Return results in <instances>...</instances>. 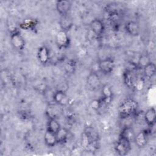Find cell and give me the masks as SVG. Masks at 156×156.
Masks as SVG:
<instances>
[{"label":"cell","instance_id":"cell-1","mask_svg":"<svg viewBox=\"0 0 156 156\" xmlns=\"http://www.w3.org/2000/svg\"><path fill=\"white\" fill-rule=\"evenodd\" d=\"M138 109V104L133 98H128L123 101L118 108L119 116L122 119H126L134 116Z\"/></svg>","mask_w":156,"mask_h":156},{"label":"cell","instance_id":"cell-2","mask_svg":"<svg viewBox=\"0 0 156 156\" xmlns=\"http://www.w3.org/2000/svg\"><path fill=\"white\" fill-rule=\"evenodd\" d=\"M131 143L132 141L128 138L119 135L118 140L115 146V152L119 155H126L131 150Z\"/></svg>","mask_w":156,"mask_h":156},{"label":"cell","instance_id":"cell-3","mask_svg":"<svg viewBox=\"0 0 156 156\" xmlns=\"http://www.w3.org/2000/svg\"><path fill=\"white\" fill-rule=\"evenodd\" d=\"M10 43L12 47L18 51L24 50L26 46V41L20 32L16 29L12 30L10 35Z\"/></svg>","mask_w":156,"mask_h":156},{"label":"cell","instance_id":"cell-4","mask_svg":"<svg viewBox=\"0 0 156 156\" xmlns=\"http://www.w3.org/2000/svg\"><path fill=\"white\" fill-rule=\"evenodd\" d=\"M86 83L87 87L91 91H96L102 87V81L99 75L96 72H91L87 76Z\"/></svg>","mask_w":156,"mask_h":156},{"label":"cell","instance_id":"cell-5","mask_svg":"<svg viewBox=\"0 0 156 156\" xmlns=\"http://www.w3.org/2000/svg\"><path fill=\"white\" fill-rule=\"evenodd\" d=\"M55 44L59 49H65L69 47L71 40L67 32L60 30L55 35Z\"/></svg>","mask_w":156,"mask_h":156},{"label":"cell","instance_id":"cell-6","mask_svg":"<svg viewBox=\"0 0 156 156\" xmlns=\"http://www.w3.org/2000/svg\"><path fill=\"white\" fill-rule=\"evenodd\" d=\"M115 67V61L111 57H107L99 60L98 62V68L99 71L105 75L111 74L113 71Z\"/></svg>","mask_w":156,"mask_h":156},{"label":"cell","instance_id":"cell-7","mask_svg":"<svg viewBox=\"0 0 156 156\" xmlns=\"http://www.w3.org/2000/svg\"><path fill=\"white\" fill-rule=\"evenodd\" d=\"M90 28L94 35L97 37H99L102 36L104 32L105 24L101 20L96 18L90 22Z\"/></svg>","mask_w":156,"mask_h":156},{"label":"cell","instance_id":"cell-8","mask_svg":"<svg viewBox=\"0 0 156 156\" xmlns=\"http://www.w3.org/2000/svg\"><path fill=\"white\" fill-rule=\"evenodd\" d=\"M53 102L62 106H65L68 104L69 98L66 93L62 90H57L53 93Z\"/></svg>","mask_w":156,"mask_h":156},{"label":"cell","instance_id":"cell-9","mask_svg":"<svg viewBox=\"0 0 156 156\" xmlns=\"http://www.w3.org/2000/svg\"><path fill=\"white\" fill-rule=\"evenodd\" d=\"M149 139V131L147 130H143L139 132L135 136L133 141L135 145L138 148L144 147L148 142Z\"/></svg>","mask_w":156,"mask_h":156},{"label":"cell","instance_id":"cell-10","mask_svg":"<svg viewBox=\"0 0 156 156\" xmlns=\"http://www.w3.org/2000/svg\"><path fill=\"white\" fill-rule=\"evenodd\" d=\"M72 6V3L68 0L57 1L55 4V9L61 16L68 15Z\"/></svg>","mask_w":156,"mask_h":156},{"label":"cell","instance_id":"cell-11","mask_svg":"<svg viewBox=\"0 0 156 156\" xmlns=\"http://www.w3.org/2000/svg\"><path fill=\"white\" fill-rule=\"evenodd\" d=\"M37 57L42 65H46L50 60V52L48 47L43 45L38 48L37 52Z\"/></svg>","mask_w":156,"mask_h":156},{"label":"cell","instance_id":"cell-12","mask_svg":"<svg viewBox=\"0 0 156 156\" xmlns=\"http://www.w3.org/2000/svg\"><path fill=\"white\" fill-rule=\"evenodd\" d=\"M136 76L130 71L126 70L124 73V82L129 88L134 89L136 88V86L138 82V80L136 79Z\"/></svg>","mask_w":156,"mask_h":156},{"label":"cell","instance_id":"cell-13","mask_svg":"<svg viewBox=\"0 0 156 156\" xmlns=\"http://www.w3.org/2000/svg\"><path fill=\"white\" fill-rule=\"evenodd\" d=\"M126 32L130 36L136 37L140 34V26L138 23L135 21H129L127 22L124 26Z\"/></svg>","mask_w":156,"mask_h":156},{"label":"cell","instance_id":"cell-14","mask_svg":"<svg viewBox=\"0 0 156 156\" xmlns=\"http://www.w3.org/2000/svg\"><path fill=\"white\" fill-rule=\"evenodd\" d=\"M144 119L149 127H153L156 122V111L154 107L148 108L144 114Z\"/></svg>","mask_w":156,"mask_h":156},{"label":"cell","instance_id":"cell-15","mask_svg":"<svg viewBox=\"0 0 156 156\" xmlns=\"http://www.w3.org/2000/svg\"><path fill=\"white\" fill-rule=\"evenodd\" d=\"M58 23L60 30L65 31L66 32L69 31L74 25L72 18L68 15L61 16Z\"/></svg>","mask_w":156,"mask_h":156},{"label":"cell","instance_id":"cell-16","mask_svg":"<svg viewBox=\"0 0 156 156\" xmlns=\"http://www.w3.org/2000/svg\"><path fill=\"white\" fill-rule=\"evenodd\" d=\"M101 99L105 102V104H107L110 102L113 98V93L112 88L108 85L105 84L101 87Z\"/></svg>","mask_w":156,"mask_h":156},{"label":"cell","instance_id":"cell-17","mask_svg":"<svg viewBox=\"0 0 156 156\" xmlns=\"http://www.w3.org/2000/svg\"><path fill=\"white\" fill-rule=\"evenodd\" d=\"M44 141L45 144L49 147H54L57 143L56 135L46 130L44 134Z\"/></svg>","mask_w":156,"mask_h":156},{"label":"cell","instance_id":"cell-18","mask_svg":"<svg viewBox=\"0 0 156 156\" xmlns=\"http://www.w3.org/2000/svg\"><path fill=\"white\" fill-rule=\"evenodd\" d=\"M142 69H143L144 77L147 79H151L155 74L156 66H155V64L151 61L146 66H145Z\"/></svg>","mask_w":156,"mask_h":156},{"label":"cell","instance_id":"cell-19","mask_svg":"<svg viewBox=\"0 0 156 156\" xmlns=\"http://www.w3.org/2000/svg\"><path fill=\"white\" fill-rule=\"evenodd\" d=\"M60 128L61 126L55 118H49L47 123V130L56 134Z\"/></svg>","mask_w":156,"mask_h":156},{"label":"cell","instance_id":"cell-20","mask_svg":"<svg viewBox=\"0 0 156 156\" xmlns=\"http://www.w3.org/2000/svg\"><path fill=\"white\" fill-rule=\"evenodd\" d=\"M56 138L58 144H63L67 141L69 132L67 129L61 127L58 131L56 133Z\"/></svg>","mask_w":156,"mask_h":156},{"label":"cell","instance_id":"cell-21","mask_svg":"<svg viewBox=\"0 0 156 156\" xmlns=\"http://www.w3.org/2000/svg\"><path fill=\"white\" fill-rule=\"evenodd\" d=\"M151 62V60L149 55L146 54H143L140 55V57L138 58L136 66L140 69H143Z\"/></svg>","mask_w":156,"mask_h":156},{"label":"cell","instance_id":"cell-22","mask_svg":"<svg viewBox=\"0 0 156 156\" xmlns=\"http://www.w3.org/2000/svg\"><path fill=\"white\" fill-rule=\"evenodd\" d=\"M38 24V21L35 20H32V19H27L24 21L21 24L20 27L24 29V30H28V29H32L34 27H35Z\"/></svg>","mask_w":156,"mask_h":156},{"label":"cell","instance_id":"cell-23","mask_svg":"<svg viewBox=\"0 0 156 156\" xmlns=\"http://www.w3.org/2000/svg\"><path fill=\"white\" fill-rule=\"evenodd\" d=\"M76 65L77 63L74 60H68L64 65V68L66 73L68 74L74 73L76 68Z\"/></svg>","mask_w":156,"mask_h":156},{"label":"cell","instance_id":"cell-24","mask_svg":"<svg viewBox=\"0 0 156 156\" xmlns=\"http://www.w3.org/2000/svg\"><path fill=\"white\" fill-rule=\"evenodd\" d=\"M104 104H105L101 98L95 99H93L92 101H91L90 107L93 110L98 112Z\"/></svg>","mask_w":156,"mask_h":156}]
</instances>
